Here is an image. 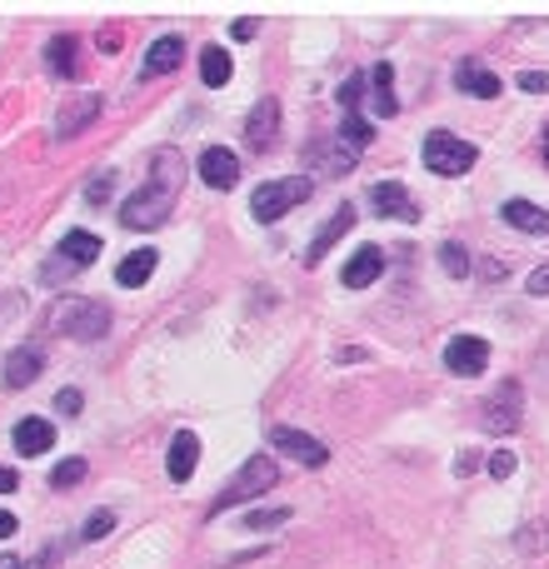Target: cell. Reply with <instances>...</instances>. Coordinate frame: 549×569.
<instances>
[{"mask_svg":"<svg viewBox=\"0 0 549 569\" xmlns=\"http://www.w3.org/2000/svg\"><path fill=\"white\" fill-rule=\"evenodd\" d=\"M180 185H185V155L180 151H155L151 161V175H145V185L125 200V210H120V220H125V230H155L165 226V220L175 216V200H180Z\"/></svg>","mask_w":549,"mask_h":569,"instance_id":"1","label":"cell"},{"mask_svg":"<svg viewBox=\"0 0 549 569\" xmlns=\"http://www.w3.org/2000/svg\"><path fill=\"white\" fill-rule=\"evenodd\" d=\"M281 480V464L270 460V455H250L245 460V470L235 474V480L220 490V500L210 505V515H226V510H235V505H245V500H255V494H265L270 484Z\"/></svg>","mask_w":549,"mask_h":569,"instance_id":"2","label":"cell"},{"mask_svg":"<svg viewBox=\"0 0 549 569\" xmlns=\"http://www.w3.org/2000/svg\"><path fill=\"white\" fill-rule=\"evenodd\" d=\"M474 161H480V151H474L470 140L450 135V130H430V135H425V171L430 175L454 180V175L474 171Z\"/></svg>","mask_w":549,"mask_h":569,"instance_id":"3","label":"cell"},{"mask_svg":"<svg viewBox=\"0 0 549 569\" xmlns=\"http://www.w3.org/2000/svg\"><path fill=\"white\" fill-rule=\"evenodd\" d=\"M310 190H315V185L305 180V175H290V180H265L255 190V200H250V210H255L260 226H275V220L290 216L300 200H310Z\"/></svg>","mask_w":549,"mask_h":569,"instance_id":"4","label":"cell"},{"mask_svg":"<svg viewBox=\"0 0 549 569\" xmlns=\"http://www.w3.org/2000/svg\"><path fill=\"white\" fill-rule=\"evenodd\" d=\"M51 325L65 330L70 340H100V335L110 330V310L100 300H65V305H55Z\"/></svg>","mask_w":549,"mask_h":569,"instance_id":"5","label":"cell"},{"mask_svg":"<svg viewBox=\"0 0 549 569\" xmlns=\"http://www.w3.org/2000/svg\"><path fill=\"white\" fill-rule=\"evenodd\" d=\"M96 255H100V240L90 236V230H70V236L61 240V250H55V260L41 270V280L45 285H61V280H70L76 270L96 265Z\"/></svg>","mask_w":549,"mask_h":569,"instance_id":"6","label":"cell"},{"mask_svg":"<svg viewBox=\"0 0 549 569\" xmlns=\"http://www.w3.org/2000/svg\"><path fill=\"white\" fill-rule=\"evenodd\" d=\"M519 419H525V390H519V380H505V385H495V395L485 400V430L509 435V430H519Z\"/></svg>","mask_w":549,"mask_h":569,"instance_id":"7","label":"cell"},{"mask_svg":"<svg viewBox=\"0 0 549 569\" xmlns=\"http://www.w3.org/2000/svg\"><path fill=\"white\" fill-rule=\"evenodd\" d=\"M485 365H490V344L480 335H454L444 344V370L450 375H485Z\"/></svg>","mask_w":549,"mask_h":569,"instance_id":"8","label":"cell"},{"mask_svg":"<svg viewBox=\"0 0 549 569\" xmlns=\"http://www.w3.org/2000/svg\"><path fill=\"white\" fill-rule=\"evenodd\" d=\"M195 171H200V180L210 185V190H235L240 185V155L226 151V145H205Z\"/></svg>","mask_w":549,"mask_h":569,"instance_id":"9","label":"cell"},{"mask_svg":"<svg viewBox=\"0 0 549 569\" xmlns=\"http://www.w3.org/2000/svg\"><path fill=\"white\" fill-rule=\"evenodd\" d=\"M275 130H281V100L275 96L255 100V110H250V120H245V145L255 155H265L270 145H275Z\"/></svg>","mask_w":549,"mask_h":569,"instance_id":"10","label":"cell"},{"mask_svg":"<svg viewBox=\"0 0 549 569\" xmlns=\"http://www.w3.org/2000/svg\"><path fill=\"white\" fill-rule=\"evenodd\" d=\"M270 445H275V450H281V455H290V460L310 464V470H320V464L330 460V450H325L320 440H310V435L290 430V425H275V430H270Z\"/></svg>","mask_w":549,"mask_h":569,"instance_id":"11","label":"cell"},{"mask_svg":"<svg viewBox=\"0 0 549 569\" xmlns=\"http://www.w3.org/2000/svg\"><path fill=\"white\" fill-rule=\"evenodd\" d=\"M370 205H375L380 216H389V220H420V205L409 200V190L405 185H395V180H380V185H370Z\"/></svg>","mask_w":549,"mask_h":569,"instance_id":"12","label":"cell"},{"mask_svg":"<svg viewBox=\"0 0 549 569\" xmlns=\"http://www.w3.org/2000/svg\"><path fill=\"white\" fill-rule=\"evenodd\" d=\"M100 110H106V100H100V96H76V100H65V110L55 116V135H61V140H76L86 125H96Z\"/></svg>","mask_w":549,"mask_h":569,"instance_id":"13","label":"cell"},{"mask_svg":"<svg viewBox=\"0 0 549 569\" xmlns=\"http://www.w3.org/2000/svg\"><path fill=\"white\" fill-rule=\"evenodd\" d=\"M350 230H355V210H350V205H340V210H334V216H330V226H325L320 236H315L310 245H305V255H300V260H305V270H315V265H320V260L330 255V245H334V240H345Z\"/></svg>","mask_w":549,"mask_h":569,"instance_id":"14","label":"cell"},{"mask_svg":"<svg viewBox=\"0 0 549 569\" xmlns=\"http://www.w3.org/2000/svg\"><path fill=\"white\" fill-rule=\"evenodd\" d=\"M385 275V250L380 245H360L355 255L345 260V291H365V285H375V280Z\"/></svg>","mask_w":549,"mask_h":569,"instance_id":"15","label":"cell"},{"mask_svg":"<svg viewBox=\"0 0 549 569\" xmlns=\"http://www.w3.org/2000/svg\"><path fill=\"white\" fill-rule=\"evenodd\" d=\"M195 464H200V435H195V430H175L171 455H165V470H171V480L185 484L195 474Z\"/></svg>","mask_w":549,"mask_h":569,"instance_id":"16","label":"cell"},{"mask_svg":"<svg viewBox=\"0 0 549 569\" xmlns=\"http://www.w3.org/2000/svg\"><path fill=\"white\" fill-rule=\"evenodd\" d=\"M41 365H45V354L35 350V344H21V350L6 354V390H25L41 380Z\"/></svg>","mask_w":549,"mask_h":569,"instance_id":"17","label":"cell"},{"mask_svg":"<svg viewBox=\"0 0 549 569\" xmlns=\"http://www.w3.org/2000/svg\"><path fill=\"white\" fill-rule=\"evenodd\" d=\"M454 86H460L464 96H480V100H495L499 96V76L490 70V65H480V61H460Z\"/></svg>","mask_w":549,"mask_h":569,"instance_id":"18","label":"cell"},{"mask_svg":"<svg viewBox=\"0 0 549 569\" xmlns=\"http://www.w3.org/2000/svg\"><path fill=\"white\" fill-rule=\"evenodd\" d=\"M180 61H185V41H180V35H161V41L145 51L141 76H145V80H151V76H171Z\"/></svg>","mask_w":549,"mask_h":569,"instance_id":"19","label":"cell"},{"mask_svg":"<svg viewBox=\"0 0 549 569\" xmlns=\"http://www.w3.org/2000/svg\"><path fill=\"white\" fill-rule=\"evenodd\" d=\"M305 161H310L315 171H334V175H345L350 165L360 161V155L350 151V145H345L340 135H330V140H320V145H310V155H305Z\"/></svg>","mask_w":549,"mask_h":569,"instance_id":"20","label":"cell"},{"mask_svg":"<svg viewBox=\"0 0 549 569\" xmlns=\"http://www.w3.org/2000/svg\"><path fill=\"white\" fill-rule=\"evenodd\" d=\"M11 440H15V450L31 460V455H45L55 445V425L51 419H21V425L11 430Z\"/></svg>","mask_w":549,"mask_h":569,"instance_id":"21","label":"cell"},{"mask_svg":"<svg viewBox=\"0 0 549 569\" xmlns=\"http://www.w3.org/2000/svg\"><path fill=\"white\" fill-rule=\"evenodd\" d=\"M505 226L525 230V236H549V210H539L535 200H505Z\"/></svg>","mask_w":549,"mask_h":569,"instance_id":"22","label":"cell"},{"mask_svg":"<svg viewBox=\"0 0 549 569\" xmlns=\"http://www.w3.org/2000/svg\"><path fill=\"white\" fill-rule=\"evenodd\" d=\"M155 265H161V255H155V250H135V255H125L116 265V285L135 291V285H145V280L155 275Z\"/></svg>","mask_w":549,"mask_h":569,"instance_id":"23","label":"cell"},{"mask_svg":"<svg viewBox=\"0 0 549 569\" xmlns=\"http://www.w3.org/2000/svg\"><path fill=\"white\" fill-rule=\"evenodd\" d=\"M76 51H80V41H76V35H55V41L45 45V65H51L55 76H76V70H80Z\"/></svg>","mask_w":549,"mask_h":569,"instance_id":"24","label":"cell"},{"mask_svg":"<svg viewBox=\"0 0 549 569\" xmlns=\"http://www.w3.org/2000/svg\"><path fill=\"white\" fill-rule=\"evenodd\" d=\"M230 76H235V65H230V55L220 51V45H205V51H200V80H205V86L220 90Z\"/></svg>","mask_w":549,"mask_h":569,"instance_id":"25","label":"cell"},{"mask_svg":"<svg viewBox=\"0 0 549 569\" xmlns=\"http://www.w3.org/2000/svg\"><path fill=\"white\" fill-rule=\"evenodd\" d=\"M370 80H375V116H395V96H389V86H395V70H389V65H375V70H370Z\"/></svg>","mask_w":549,"mask_h":569,"instance_id":"26","label":"cell"},{"mask_svg":"<svg viewBox=\"0 0 549 569\" xmlns=\"http://www.w3.org/2000/svg\"><path fill=\"white\" fill-rule=\"evenodd\" d=\"M340 140H345L350 151L360 155L370 140H375V135H370V120H365V116H345V125H340Z\"/></svg>","mask_w":549,"mask_h":569,"instance_id":"27","label":"cell"},{"mask_svg":"<svg viewBox=\"0 0 549 569\" xmlns=\"http://www.w3.org/2000/svg\"><path fill=\"white\" fill-rule=\"evenodd\" d=\"M440 265H444V275H454V280L470 275V250L454 245V240H444V245H440Z\"/></svg>","mask_w":549,"mask_h":569,"instance_id":"28","label":"cell"},{"mask_svg":"<svg viewBox=\"0 0 549 569\" xmlns=\"http://www.w3.org/2000/svg\"><path fill=\"white\" fill-rule=\"evenodd\" d=\"M86 480V460H61L51 470V490H70V484Z\"/></svg>","mask_w":549,"mask_h":569,"instance_id":"29","label":"cell"},{"mask_svg":"<svg viewBox=\"0 0 549 569\" xmlns=\"http://www.w3.org/2000/svg\"><path fill=\"white\" fill-rule=\"evenodd\" d=\"M290 519V510H250L245 515V529H275Z\"/></svg>","mask_w":549,"mask_h":569,"instance_id":"30","label":"cell"},{"mask_svg":"<svg viewBox=\"0 0 549 569\" xmlns=\"http://www.w3.org/2000/svg\"><path fill=\"white\" fill-rule=\"evenodd\" d=\"M110 529H116V515H110V510H96V515L86 519V529H80V539H106Z\"/></svg>","mask_w":549,"mask_h":569,"instance_id":"31","label":"cell"},{"mask_svg":"<svg viewBox=\"0 0 549 569\" xmlns=\"http://www.w3.org/2000/svg\"><path fill=\"white\" fill-rule=\"evenodd\" d=\"M515 470H519V460H515L509 450H495V455H490V474H495V480H509Z\"/></svg>","mask_w":549,"mask_h":569,"instance_id":"32","label":"cell"},{"mask_svg":"<svg viewBox=\"0 0 549 569\" xmlns=\"http://www.w3.org/2000/svg\"><path fill=\"white\" fill-rule=\"evenodd\" d=\"M519 90H529V96H549V70H525V76H519Z\"/></svg>","mask_w":549,"mask_h":569,"instance_id":"33","label":"cell"},{"mask_svg":"<svg viewBox=\"0 0 549 569\" xmlns=\"http://www.w3.org/2000/svg\"><path fill=\"white\" fill-rule=\"evenodd\" d=\"M110 190H116V180H110V175H96V180L86 185V200H90V205H106Z\"/></svg>","mask_w":549,"mask_h":569,"instance_id":"34","label":"cell"},{"mask_svg":"<svg viewBox=\"0 0 549 569\" xmlns=\"http://www.w3.org/2000/svg\"><path fill=\"white\" fill-rule=\"evenodd\" d=\"M80 405H86L80 390H61V395H55V409H61V415H80Z\"/></svg>","mask_w":549,"mask_h":569,"instance_id":"35","label":"cell"},{"mask_svg":"<svg viewBox=\"0 0 549 569\" xmlns=\"http://www.w3.org/2000/svg\"><path fill=\"white\" fill-rule=\"evenodd\" d=\"M529 295H539V300L549 295V265H539L535 275H529Z\"/></svg>","mask_w":549,"mask_h":569,"instance_id":"36","label":"cell"},{"mask_svg":"<svg viewBox=\"0 0 549 569\" xmlns=\"http://www.w3.org/2000/svg\"><path fill=\"white\" fill-rule=\"evenodd\" d=\"M474 470H480V455H474V450H464L460 460H454V474H460V480H464V474H474Z\"/></svg>","mask_w":549,"mask_h":569,"instance_id":"37","label":"cell"},{"mask_svg":"<svg viewBox=\"0 0 549 569\" xmlns=\"http://www.w3.org/2000/svg\"><path fill=\"white\" fill-rule=\"evenodd\" d=\"M0 494H15V470L11 464H0Z\"/></svg>","mask_w":549,"mask_h":569,"instance_id":"38","label":"cell"},{"mask_svg":"<svg viewBox=\"0 0 549 569\" xmlns=\"http://www.w3.org/2000/svg\"><path fill=\"white\" fill-rule=\"evenodd\" d=\"M15 535V515L11 510H0V539H11Z\"/></svg>","mask_w":549,"mask_h":569,"instance_id":"39","label":"cell"},{"mask_svg":"<svg viewBox=\"0 0 549 569\" xmlns=\"http://www.w3.org/2000/svg\"><path fill=\"white\" fill-rule=\"evenodd\" d=\"M120 45V31H100V51H116Z\"/></svg>","mask_w":549,"mask_h":569,"instance_id":"40","label":"cell"},{"mask_svg":"<svg viewBox=\"0 0 549 569\" xmlns=\"http://www.w3.org/2000/svg\"><path fill=\"white\" fill-rule=\"evenodd\" d=\"M255 35V21H235V41H250Z\"/></svg>","mask_w":549,"mask_h":569,"instance_id":"41","label":"cell"},{"mask_svg":"<svg viewBox=\"0 0 549 569\" xmlns=\"http://www.w3.org/2000/svg\"><path fill=\"white\" fill-rule=\"evenodd\" d=\"M0 569H25V565H21L15 555H0Z\"/></svg>","mask_w":549,"mask_h":569,"instance_id":"42","label":"cell"},{"mask_svg":"<svg viewBox=\"0 0 549 569\" xmlns=\"http://www.w3.org/2000/svg\"><path fill=\"white\" fill-rule=\"evenodd\" d=\"M539 365H545V370H549V344H545V354H539Z\"/></svg>","mask_w":549,"mask_h":569,"instance_id":"43","label":"cell"},{"mask_svg":"<svg viewBox=\"0 0 549 569\" xmlns=\"http://www.w3.org/2000/svg\"><path fill=\"white\" fill-rule=\"evenodd\" d=\"M545 161H549V125H545Z\"/></svg>","mask_w":549,"mask_h":569,"instance_id":"44","label":"cell"}]
</instances>
